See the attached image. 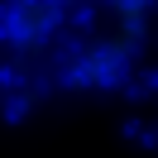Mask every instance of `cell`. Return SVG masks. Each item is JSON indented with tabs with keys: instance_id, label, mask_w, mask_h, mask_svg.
<instances>
[{
	"instance_id": "2",
	"label": "cell",
	"mask_w": 158,
	"mask_h": 158,
	"mask_svg": "<svg viewBox=\"0 0 158 158\" xmlns=\"http://www.w3.org/2000/svg\"><path fill=\"white\" fill-rule=\"evenodd\" d=\"M139 48H144L139 34L106 24L96 39H86V43L67 58L62 77H67V86H77V91H110V86L125 81V72H129V62L139 58Z\"/></svg>"
},
{
	"instance_id": "1",
	"label": "cell",
	"mask_w": 158,
	"mask_h": 158,
	"mask_svg": "<svg viewBox=\"0 0 158 158\" xmlns=\"http://www.w3.org/2000/svg\"><path fill=\"white\" fill-rule=\"evenodd\" d=\"M72 10H77L72 0H5V10H0V43L19 62H39L62 39Z\"/></svg>"
}]
</instances>
